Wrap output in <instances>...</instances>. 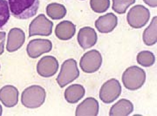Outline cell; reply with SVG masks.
I'll use <instances>...</instances> for the list:
<instances>
[{
    "mask_svg": "<svg viewBox=\"0 0 157 116\" xmlns=\"http://www.w3.org/2000/svg\"><path fill=\"white\" fill-rule=\"evenodd\" d=\"M11 15L20 20L34 17L39 8V0H8Z\"/></svg>",
    "mask_w": 157,
    "mask_h": 116,
    "instance_id": "cell-1",
    "label": "cell"
},
{
    "mask_svg": "<svg viewBox=\"0 0 157 116\" xmlns=\"http://www.w3.org/2000/svg\"><path fill=\"white\" fill-rule=\"evenodd\" d=\"M45 90L41 86L32 85L23 91L21 104L29 109H36L42 106L45 101Z\"/></svg>",
    "mask_w": 157,
    "mask_h": 116,
    "instance_id": "cell-2",
    "label": "cell"
},
{
    "mask_svg": "<svg viewBox=\"0 0 157 116\" xmlns=\"http://www.w3.org/2000/svg\"><path fill=\"white\" fill-rule=\"evenodd\" d=\"M146 78L145 70L137 66H132L124 72L122 75V82L127 89L136 91L144 85Z\"/></svg>",
    "mask_w": 157,
    "mask_h": 116,
    "instance_id": "cell-3",
    "label": "cell"
},
{
    "mask_svg": "<svg viewBox=\"0 0 157 116\" xmlns=\"http://www.w3.org/2000/svg\"><path fill=\"white\" fill-rule=\"evenodd\" d=\"M79 74L77 62L73 58H69L62 63L57 82L59 85L63 88L77 79Z\"/></svg>",
    "mask_w": 157,
    "mask_h": 116,
    "instance_id": "cell-4",
    "label": "cell"
},
{
    "mask_svg": "<svg viewBox=\"0 0 157 116\" xmlns=\"http://www.w3.org/2000/svg\"><path fill=\"white\" fill-rule=\"evenodd\" d=\"M150 18L148 8L141 5H137L131 8L127 14V21L134 28H141L145 26Z\"/></svg>",
    "mask_w": 157,
    "mask_h": 116,
    "instance_id": "cell-5",
    "label": "cell"
},
{
    "mask_svg": "<svg viewBox=\"0 0 157 116\" xmlns=\"http://www.w3.org/2000/svg\"><path fill=\"white\" fill-rule=\"evenodd\" d=\"M54 23L44 14H40L33 19L29 26V36H48L52 33Z\"/></svg>",
    "mask_w": 157,
    "mask_h": 116,
    "instance_id": "cell-6",
    "label": "cell"
},
{
    "mask_svg": "<svg viewBox=\"0 0 157 116\" xmlns=\"http://www.w3.org/2000/svg\"><path fill=\"white\" fill-rule=\"evenodd\" d=\"M121 94V86L120 82L116 79H111L104 83L101 87L99 98L106 104L115 101Z\"/></svg>",
    "mask_w": 157,
    "mask_h": 116,
    "instance_id": "cell-7",
    "label": "cell"
},
{
    "mask_svg": "<svg viewBox=\"0 0 157 116\" xmlns=\"http://www.w3.org/2000/svg\"><path fill=\"white\" fill-rule=\"evenodd\" d=\"M102 62L101 54L97 50H91L82 57L80 60V67L84 72L92 73L97 72Z\"/></svg>",
    "mask_w": 157,
    "mask_h": 116,
    "instance_id": "cell-8",
    "label": "cell"
},
{
    "mask_svg": "<svg viewBox=\"0 0 157 116\" xmlns=\"http://www.w3.org/2000/svg\"><path fill=\"white\" fill-rule=\"evenodd\" d=\"M59 62L56 57L47 55L42 57L38 61L36 70L39 75L45 78L54 76L58 71Z\"/></svg>",
    "mask_w": 157,
    "mask_h": 116,
    "instance_id": "cell-9",
    "label": "cell"
},
{
    "mask_svg": "<svg viewBox=\"0 0 157 116\" xmlns=\"http://www.w3.org/2000/svg\"><path fill=\"white\" fill-rule=\"evenodd\" d=\"M52 49V43L49 40L35 39L31 40L27 47L28 55L32 58H36Z\"/></svg>",
    "mask_w": 157,
    "mask_h": 116,
    "instance_id": "cell-10",
    "label": "cell"
},
{
    "mask_svg": "<svg viewBox=\"0 0 157 116\" xmlns=\"http://www.w3.org/2000/svg\"><path fill=\"white\" fill-rule=\"evenodd\" d=\"M98 36L95 30L89 27H86L79 30L77 35L78 44L84 50L93 47L96 45Z\"/></svg>",
    "mask_w": 157,
    "mask_h": 116,
    "instance_id": "cell-11",
    "label": "cell"
},
{
    "mask_svg": "<svg viewBox=\"0 0 157 116\" xmlns=\"http://www.w3.org/2000/svg\"><path fill=\"white\" fill-rule=\"evenodd\" d=\"M99 102L93 97H88L78 104L75 110L76 116H97L99 113Z\"/></svg>",
    "mask_w": 157,
    "mask_h": 116,
    "instance_id": "cell-12",
    "label": "cell"
},
{
    "mask_svg": "<svg viewBox=\"0 0 157 116\" xmlns=\"http://www.w3.org/2000/svg\"><path fill=\"white\" fill-rule=\"evenodd\" d=\"M25 42V34L18 28L10 30L8 35L6 50L8 52H14L20 49Z\"/></svg>",
    "mask_w": 157,
    "mask_h": 116,
    "instance_id": "cell-13",
    "label": "cell"
},
{
    "mask_svg": "<svg viewBox=\"0 0 157 116\" xmlns=\"http://www.w3.org/2000/svg\"><path fill=\"white\" fill-rule=\"evenodd\" d=\"M19 92L13 85H5L0 89V101L6 107H13L18 102Z\"/></svg>",
    "mask_w": 157,
    "mask_h": 116,
    "instance_id": "cell-14",
    "label": "cell"
},
{
    "mask_svg": "<svg viewBox=\"0 0 157 116\" xmlns=\"http://www.w3.org/2000/svg\"><path fill=\"white\" fill-rule=\"evenodd\" d=\"M117 24V17L113 13L101 16L95 21V27L101 33H108L114 30Z\"/></svg>",
    "mask_w": 157,
    "mask_h": 116,
    "instance_id": "cell-15",
    "label": "cell"
},
{
    "mask_svg": "<svg viewBox=\"0 0 157 116\" xmlns=\"http://www.w3.org/2000/svg\"><path fill=\"white\" fill-rule=\"evenodd\" d=\"M76 32L75 25L70 21H62L57 24L55 33L60 40L67 41L71 40L75 35Z\"/></svg>",
    "mask_w": 157,
    "mask_h": 116,
    "instance_id": "cell-16",
    "label": "cell"
},
{
    "mask_svg": "<svg viewBox=\"0 0 157 116\" xmlns=\"http://www.w3.org/2000/svg\"><path fill=\"white\" fill-rule=\"evenodd\" d=\"M134 106L132 102L126 99L117 101L111 108L110 116H127L133 111Z\"/></svg>",
    "mask_w": 157,
    "mask_h": 116,
    "instance_id": "cell-17",
    "label": "cell"
},
{
    "mask_svg": "<svg viewBox=\"0 0 157 116\" xmlns=\"http://www.w3.org/2000/svg\"><path fill=\"white\" fill-rule=\"evenodd\" d=\"M85 88L80 84H73L69 86L64 92V97L70 104H75L85 95Z\"/></svg>",
    "mask_w": 157,
    "mask_h": 116,
    "instance_id": "cell-18",
    "label": "cell"
},
{
    "mask_svg": "<svg viewBox=\"0 0 157 116\" xmlns=\"http://www.w3.org/2000/svg\"><path fill=\"white\" fill-rule=\"evenodd\" d=\"M157 17H154L148 27L145 30L143 34V40L147 46H152L157 42L156 35Z\"/></svg>",
    "mask_w": 157,
    "mask_h": 116,
    "instance_id": "cell-19",
    "label": "cell"
},
{
    "mask_svg": "<svg viewBox=\"0 0 157 116\" xmlns=\"http://www.w3.org/2000/svg\"><path fill=\"white\" fill-rule=\"evenodd\" d=\"M47 15L52 20H60L64 18L67 14L65 7L57 3L48 4L46 8Z\"/></svg>",
    "mask_w": 157,
    "mask_h": 116,
    "instance_id": "cell-20",
    "label": "cell"
},
{
    "mask_svg": "<svg viewBox=\"0 0 157 116\" xmlns=\"http://www.w3.org/2000/svg\"><path fill=\"white\" fill-rule=\"evenodd\" d=\"M138 64L143 67H149L152 66L155 62V57L150 51H141L138 53L136 57Z\"/></svg>",
    "mask_w": 157,
    "mask_h": 116,
    "instance_id": "cell-21",
    "label": "cell"
},
{
    "mask_svg": "<svg viewBox=\"0 0 157 116\" xmlns=\"http://www.w3.org/2000/svg\"><path fill=\"white\" fill-rule=\"evenodd\" d=\"M136 0H113V9L118 14H124L129 6L133 5Z\"/></svg>",
    "mask_w": 157,
    "mask_h": 116,
    "instance_id": "cell-22",
    "label": "cell"
},
{
    "mask_svg": "<svg viewBox=\"0 0 157 116\" xmlns=\"http://www.w3.org/2000/svg\"><path fill=\"white\" fill-rule=\"evenodd\" d=\"M10 18V13L6 0H0V28H2Z\"/></svg>",
    "mask_w": 157,
    "mask_h": 116,
    "instance_id": "cell-23",
    "label": "cell"
},
{
    "mask_svg": "<svg viewBox=\"0 0 157 116\" xmlns=\"http://www.w3.org/2000/svg\"><path fill=\"white\" fill-rule=\"evenodd\" d=\"M90 6L94 12L101 13L109 9L110 0H90Z\"/></svg>",
    "mask_w": 157,
    "mask_h": 116,
    "instance_id": "cell-24",
    "label": "cell"
},
{
    "mask_svg": "<svg viewBox=\"0 0 157 116\" xmlns=\"http://www.w3.org/2000/svg\"><path fill=\"white\" fill-rule=\"evenodd\" d=\"M6 35V32H0V55H2L4 53Z\"/></svg>",
    "mask_w": 157,
    "mask_h": 116,
    "instance_id": "cell-25",
    "label": "cell"
},
{
    "mask_svg": "<svg viewBox=\"0 0 157 116\" xmlns=\"http://www.w3.org/2000/svg\"><path fill=\"white\" fill-rule=\"evenodd\" d=\"M143 2L150 7L155 8L157 6V0H143Z\"/></svg>",
    "mask_w": 157,
    "mask_h": 116,
    "instance_id": "cell-26",
    "label": "cell"
},
{
    "mask_svg": "<svg viewBox=\"0 0 157 116\" xmlns=\"http://www.w3.org/2000/svg\"><path fill=\"white\" fill-rule=\"evenodd\" d=\"M2 113H3V108H2V106H1V104H0V116L2 115Z\"/></svg>",
    "mask_w": 157,
    "mask_h": 116,
    "instance_id": "cell-27",
    "label": "cell"
},
{
    "mask_svg": "<svg viewBox=\"0 0 157 116\" xmlns=\"http://www.w3.org/2000/svg\"><path fill=\"white\" fill-rule=\"evenodd\" d=\"M0 69H1V65H0Z\"/></svg>",
    "mask_w": 157,
    "mask_h": 116,
    "instance_id": "cell-28",
    "label": "cell"
}]
</instances>
